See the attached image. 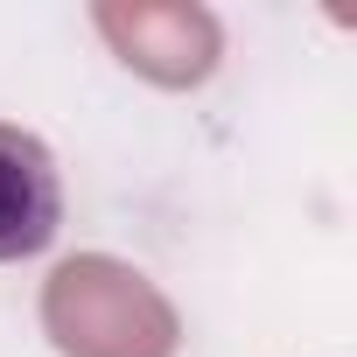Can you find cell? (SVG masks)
Here are the masks:
<instances>
[{
    "label": "cell",
    "mask_w": 357,
    "mask_h": 357,
    "mask_svg": "<svg viewBox=\"0 0 357 357\" xmlns=\"http://www.w3.org/2000/svg\"><path fill=\"white\" fill-rule=\"evenodd\" d=\"M63 231V168L43 133L0 119V266L50 252Z\"/></svg>",
    "instance_id": "1"
}]
</instances>
